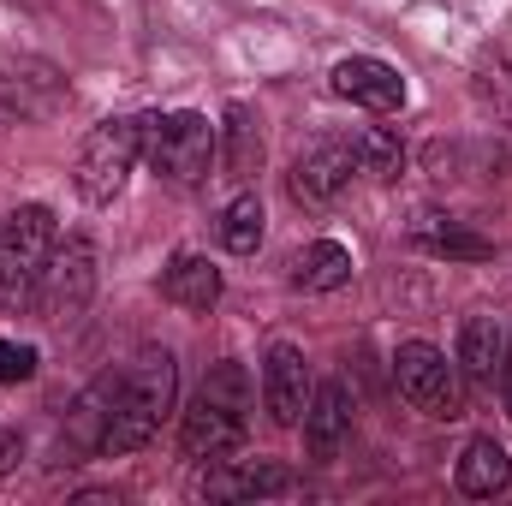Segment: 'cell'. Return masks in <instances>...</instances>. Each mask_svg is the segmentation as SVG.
<instances>
[{"label":"cell","mask_w":512,"mask_h":506,"mask_svg":"<svg viewBox=\"0 0 512 506\" xmlns=\"http://www.w3.org/2000/svg\"><path fill=\"white\" fill-rule=\"evenodd\" d=\"M173 393H179V364H173V352H167V346H143L131 364L96 376L78 393V405H72V417H66V441H72L78 453H102V459L137 453V447L161 429V417L173 411Z\"/></svg>","instance_id":"1"},{"label":"cell","mask_w":512,"mask_h":506,"mask_svg":"<svg viewBox=\"0 0 512 506\" xmlns=\"http://www.w3.org/2000/svg\"><path fill=\"white\" fill-rule=\"evenodd\" d=\"M251 376H245V364L239 358H221L203 387H197V399L185 405V417H179V447H185V459H227V453H239L245 447V435H251Z\"/></svg>","instance_id":"2"},{"label":"cell","mask_w":512,"mask_h":506,"mask_svg":"<svg viewBox=\"0 0 512 506\" xmlns=\"http://www.w3.org/2000/svg\"><path fill=\"white\" fill-rule=\"evenodd\" d=\"M54 245H60V227H54V209H42V203H18L0 221V316L36 310Z\"/></svg>","instance_id":"3"},{"label":"cell","mask_w":512,"mask_h":506,"mask_svg":"<svg viewBox=\"0 0 512 506\" xmlns=\"http://www.w3.org/2000/svg\"><path fill=\"white\" fill-rule=\"evenodd\" d=\"M221 131L203 114H149L143 120V155L167 185H203L215 167Z\"/></svg>","instance_id":"4"},{"label":"cell","mask_w":512,"mask_h":506,"mask_svg":"<svg viewBox=\"0 0 512 506\" xmlns=\"http://www.w3.org/2000/svg\"><path fill=\"white\" fill-rule=\"evenodd\" d=\"M393 381H399V399H405L411 411H423V417H435V423L465 417V381L447 364L441 346L405 340V346L393 352Z\"/></svg>","instance_id":"5"},{"label":"cell","mask_w":512,"mask_h":506,"mask_svg":"<svg viewBox=\"0 0 512 506\" xmlns=\"http://www.w3.org/2000/svg\"><path fill=\"white\" fill-rule=\"evenodd\" d=\"M143 155V120H102L78 149V197L84 203H114L126 191L131 167Z\"/></svg>","instance_id":"6"},{"label":"cell","mask_w":512,"mask_h":506,"mask_svg":"<svg viewBox=\"0 0 512 506\" xmlns=\"http://www.w3.org/2000/svg\"><path fill=\"white\" fill-rule=\"evenodd\" d=\"M90 292H96V245H90L84 233H72V239H60L54 256H48V274H42L36 310H42V322L72 328V322L84 316Z\"/></svg>","instance_id":"7"},{"label":"cell","mask_w":512,"mask_h":506,"mask_svg":"<svg viewBox=\"0 0 512 506\" xmlns=\"http://www.w3.org/2000/svg\"><path fill=\"white\" fill-rule=\"evenodd\" d=\"M352 179H358V149L340 143V137H316L310 149L292 155L286 191H292V203H304V209H328V203H340V197L352 191Z\"/></svg>","instance_id":"8"},{"label":"cell","mask_w":512,"mask_h":506,"mask_svg":"<svg viewBox=\"0 0 512 506\" xmlns=\"http://www.w3.org/2000/svg\"><path fill=\"white\" fill-rule=\"evenodd\" d=\"M262 405H268V417L280 423V429H298L304 423V411H310V364H304V352L298 346H268V358H262Z\"/></svg>","instance_id":"9"},{"label":"cell","mask_w":512,"mask_h":506,"mask_svg":"<svg viewBox=\"0 0 512 506\" xmlns=\"http://www.w3.org/2000/svg\"><path fill=\"white\" fill-rule=\"evenodd\" d=\"M334 96H346L370 114H393V108H405V78L376 54H352L334 66Z\"/></svg>","instance_id":"10"},{"label":"cell","mask_w":512,"mask_h":506,"mask_svg":"<svg viewBox=\"0 0 512 506\" xmlns=\"http://www.w3.org/2000/svg\"><path fill=\"white\" fill-rule=\"evenodd\" d=\"M0 102H6L18 120H48V114L66 102V84H60V72L42 66V60H6V72H0Z\"/></svg>","instance_id":"11"},{"label":"cell","mask_w":512,"mask_h":506,"mask_svg":"<svg viewBox=\"0 0 512 506\" xmlns=\"http://www.w3.org/2000/svg\"><path fill=\"white\" fill-rule=\"evenodd\" d=\"M346 441H352V393H346V381L310 387V411H304V447H310V459H340Z\"/></svg>","instance_id":"12"},{"label":"cell","mask_w":512,"mask_h":506,"mask_svg":"<svg viewBox=\"0 0 512 506\" xmlns=\"http://www.w3.org/2000/svg\"><path fill=\"white\" fill-rule=\"evenodd\" d=\"M292 489V471L280 459H245V465H227L215 459V471H203L197 495L209 501H256V495H286Z\"/></svg>","instance_id":"13"},{"label":"cell","mask_w":512,"mask_h":506,"mask_svg":"<svg viewBox=\"0 0 512 506\" xmlns=\"http://www.w3.org/2000/svg\"><path fill=\"white\" fill-rule=\"evenodd\" d=\"M453 483H459V495H471V501H495V495H507L512 489V453L495 441V435H477V441L459 453Z\"/></svg>","instance_id":"14"},{"label":"cell","mask_w":512,"mask_h":506,"mask_svg":"<svg viewBox=\"0 0 512 506\" xmlns=\"http://www.w3.org/2000/svg\"><path fill=\"white\" fill-rule=\"evenodd\" d=\"M161 298L179 304V310H215L221 304V268L209 256H173L167 274H161Z\"/></svg>","instance_id":"15"},{"label":"cell","mask_w":512,"mask_h":506,"mask_svg":"<svg viewBox=\"0 0 512 506\" xmlns=\"http://www.w3.org/2000/svg\"><path fill=\"white\" fill-rule=\"evenodd\" d=\"M346 280H352V251L334 245V239H316V245H304L292 256V286L298 292H334Z\"/></svg>","instance_id":"16"},{"label":"cell","mask_w":512,"mask_h":506,"mask_svg":"<svg viewBox=\"0 0 512 506\" xmlns=\"http://www.w3.org/2000/svg\"><path fill=\"white\" fill-rule=\"evenodd\" d=\"M501 358H507V334L495 316H465L459 328V364L471 381H495L501 376Z\"/></svg>","instance_id":"17"},{"label":"cell","mask_w":512,"mask_h":506,"mask_svg":"<svg viewBox=\"0 0 512 506\" xmlns=\"http://www.w3.org/2000/svg\"><path fill=\"white\" fill-rule=\"evenodd\" d=\"M417 245L435 256H459V262H483V256H495L489 239H477L465 221H447V215H423L417 221Z\"/></svg>","instance_id":"18"},{"label":"cell","mask_w":512,"mask_h":506,"mask_svg":"<svg viewBox=\"0 0 512 506\" xmlns=\"http://www.w3.org/2000/svg\"><path fill=\"white\" fill-rule=\"evenodd\" d=\"M471 96L483 102V114H495L501 126H512V60L477 54V66H471Z\"/></svg>","instance_id":"19"},{"label":"cell","mask_w":512,"mask_h":506,"mask_svg":"<svg viewBox=\"0 0 512 506\" xmlns=\"http://www.w3.org/2000/svg\"><path fill=\"white\" fill-rule=\"evenodd\" d=\"M256 167H262V131H256L251 108L233 102V108H227V173H233V179H251Z\"/></svg>","instance_id":"20"},{"label":"cell","mask_w":512,"mask_h":506,"mask_svg":"<svg viewBox=\"0 0 512 506\" xmlns=\"http://www.w3.org/2000/svg\"><path fill=\"white\" fill-rule=\"evenodd\" d=\"M352 149H358V173H376V179H399L405 173V143L387 126H364L352 137Z\"/></svg>","instance_id":"21"},{"label":"cell","mask_w":512,"mask_h":506,"mask_svg":"<svg viewBox=\"0 0 512 506\" xmlns=\"http://www.w3.org/2000/svg\"><path fill=\"white\" fill-rule=\"evenodd\" d=\"M221 245L233 256H251L262 245V203L256 197H233L227 215H221Z\"/></svg>","instance_id":"22"},{"label":"cell","mask_w":512,"mask_h":506,"mask_svg":"<svg viewBox=\"0 0 512 506\" xmlns=\"http://www.w3.org/2000/svg\"><path fill=\"white\" fill-rule=\"evenodd\" d=\"M30 376H36V346L0 340V387H6V381H30Z\"/></svg>","instance_id":"23"},{"label":"cell","mask_w":512,"mask_h":506,"mask_svg":"<svg viewBox=\"0 0 512 506\" xmlns=\"http://www.w3.org/2000/svg\"><path fill=\"white\" fill-rule=\"evenodd\" d=\"M18 459H24V441H18V429H6V423H0V477H6Z\"/></svg>","instance_id":"24"},{"label":"cell","mask_w":512,"mask_h":506,"mask_svg":"<svg viewBox=\"0 0 512 506\" xmlns=\"http://www.w3.org/2000/svg\"><path fill=\"white\" fill-rule=\"evenodd\" d=\"M501 393H507V411H512V340H507V358H501Z\"/></svg>","instance_id":"25"}]
</instances>
